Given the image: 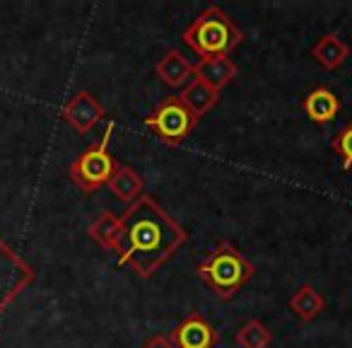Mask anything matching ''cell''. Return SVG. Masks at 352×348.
Here are the masks:
<instances>
[{"instance_id":"52a82bcc","label":"cell","mask_w":352,"mask_h":348,"mask_svg":"<svg viewBox=\"0 0 352 348\" xmlns=\"http://www.w3.org/2000/svg\"><path fill=\"white\" fill-rule=\"evenodd\" d=\"M176 348H212L217 343V331L201 312H191L171 331Z\"/></svg>"},{"instance_id":"9a60e30c","label":"cell","mask_w":352,"mask_h":348,"mask_svg":"<svg viewBox=\"0 0 352 348\" xmlns=\"http://www.w3.org/2000/svg\"><path fill=\"white\" fill-rule=\"evenodd\" d=\"M323 307H326L323 295L309 283H304L302 288L289 298V309H292L294 317L302 319V322H314V319L323 312Z\"/></svg>"},{"instance_id":"ba28073f","label":"cell","mask_w":352,"mask_h":348,"mask_svg":"<svg viewBox=\"0 0 352 348\" xmlns=\"http://www.w3.org/2000/svg\"><path fill=\"white\" fill-rule=\"evenodd\" d=\"M60 116H63L65 121H68L70 126H73L78 133H89L94 126H97L99 121H102L104 116H107V112H104L102 104H99L97 99H94V94L78 92L63 107Z\"/></svg>"},{"instance_id":"7c38bea8","label":"cell","mask_w":352,"mask_h":348,"mask_svg":"<svg viewBox=\"0 0 352 348\" xmlns=\"http://www.w3.org/2000/svg\"><path fill=\"white\" fill-rule=\"evenodd\" d=\"M340 112V99L331 92L328 88H316L307 94L304 99V114L314 123H328L338 116Z\"/></svg>"},{"instance_id":"8992f818","label":"cell","mask_w":352,"mask_h":348,"mask_svg":"<svg viewBox=\"0 0 352 348\" xmlns=\"http://www.w3.org/2000/svg\"><path fill=\"white\" fill-rule=\"evenodd\" d=\"M32 278L34 274H32L30 264H25L20 254H15L0 240V314L32 283Z\"/></svg>"},{"instance_id":"4fadbf2b","label":"cell","mask_w":352,"mask_h":348,"mask_svg":"<svg viewBox=\"0 0 352 348\" xmlns=\"http://www.w3.org/2000/svg\"><path fill=\"white\" fill-rule=\"evenodd\" d=\"M179 99H182V102L188 107V112H191L193 116L201 121V119L206 116V114L217 104V99H220V92H215V90L208 88L206 83H201V80L193 78L191 83H188L186 88L182 90Z\"/></svg>"},{"instance_id":"7a4b0ae2","label":"cell","mask_w":352,"mask_h":348,"mask_svg":"<svg viewBox=\"0 0 352 348\" xmlns=\"http://www.w3.org/2000/svg\"><path fill=\"white\" fill-rule=\"evenodd\" d=\"M182 39L201 59H215L234 51L244 41V32L222 8L210 6L184 30Z\"/></svg>"},{"instance_id":"8fae6325","label":"cell","mask_w":352,"mask_h":348,"mask_svg":"<svg viewBox=\"0 0 352 348\" xmlns=\"http://www.w3.org/2000/svg\"><path fill=\"white\" fill-rule=\"evenodd\" d=\"M109 189H111V194L118 198L121 203H135L138 198L142 196V189H145V182H142V177L138 174L133 167L128 165H116V172H113V177L109 179Z\"/></svg>"},{"instance_id":"ac0fdd59","label":"cell","mask_w":352,"mask_h":348,"mask_svg":"<svg viewBox=\"0 0 352 348\" xmlns=\"http://www.w3.org/2000/svg\"><path fill=\"white\" fill-rule=\"evenodd\" d=\"M333 147H336V152L342 157V165H345L347 170H352V121L336 136Z\"/></svg>"},{"instance_id":"5bb4252c","label":"cell","mask_w":352,"mask_h":348,"mask_svg":"<svg viewBox=\"0 0 352 348\" xmlns=\"http://www.w3.org/2000/svg\"><path fill=\"white\" fill-rule=\"evenodd\" d=\"M89 237H92L97 245H102L104 249L118 252L121 245V218L113 216L111 211H104L89 223Z\"/></svg>"},{"instance_id":"5b68a950","label":"cell","mask_w":352,"mask_h":348,"mask_svg":"<svg viewBox=\"0 0 352 348\" xmlns=\"http://www.w3.org/2000/svg\"><path fill=\"white\" fill-rule=\"evenodd\" d=\"M142 123L150 131H155V136L166 145H179L196 128L198 119L188 112V107L179 97H166Z\"/></svg>"},{"instance_id":"30bf717a","label":"cell","mask_w":352,"mask_h":348,"mask_svg":"<svg viewBox=\"0 0 352 348\" xmlns=\"http://www.w3.org/2000/svg\"><path fill=\"white\" fill-rule=\"evenodd\" d=\"M155 73L166 88L171 90H184L193 80V65L186 61L182 51L169 49L155 65Z\"/></svg>"},{"instance_id":"6da1fadb","label":"cell","mask_w":352,"mask_h":348,"mask_svg":"<svg viewBox=\"0 0 352 348\" xmlns=\"http://www.w3.org/2000/svg\"><path fill=\"white\" fill-rule=\"evenodd\" d=\"M186 240V230L150 194H142L121 216L118 266H133L138 276L152 278Z\"/></svg>"},{"instance_id":"277c9868","label":"cell","mask_w":352,"mask_h":348,"mask_svg":"<svg viewBox=\"0 0 352 348\" xmlns=\"http://www.w3.org/2000/svg\"><path fill=\"white\" fill-rule=\"evenodd\" d=\"M111 133H113V123H109L102 141H99L97 145L80 152L73 165H70V177H73V182L78 184L82 192H97L99 187L109 184V179H111L113 172H116V162H113L111 152H109Z\"/></svg>"},{"instance_id":"e0dca14e","label":"cell","mask_w":352,"mask_h":348,"mask_svg":"<svg viewBox=\"0 0 352 348\" xmlns=\"http://www.w3.org/2000/svg\"><path fill=\"white\" fill-rule=\"evenodd\" d=\"M239 348H268L273 343V331L261 319H249L234 336Z\"/></svg>"},{"instance_id":"d6986e66","label":"cell","mask_w":352,"mask_h":348,"mask_svg":"<svg viewBox=\"0 0 352 348\" xmlns=\"http://www.w3.org/2000/svg\"><path fill=\"white\" fill-rule=\"evenodd\" d=\"M142 348H176V343L171 338V334H155V336L142 343Z\"/></svg>"},{"instance_id":"9c48e42d","label":"cell","mask_w":352,"mask_h":348,"mask_svg":"<svg viewBox=\"0 0 352 348\" xmlns=\"http://www.w3.org/2000/svg\"><path fill=\"white\" fill-rule=\"evenodd\" d=\"M236 63L230 56H215V59H201L193 65V78L206 83L215 92H222L232 80L236 78Z\"/></svg>"},{"instance_id":"3957f363","label":"cell","mask_w":352,"mask_h":348,"mask_svg":"<svg viewBox=\"0 0 352 348\" xmlns=\"http://www.w3.org/2000/svg\"><path fill=\"white\" fill-rule=\"evenodd\" d=\"M254 276L251 261L232 242H220L203 264H198V278L206 280L220 300H232Z\"/></svg>"},{"instance_id":"2e32d148","label":"cell","mask_w":352,"mask_h":348,"mask_svg":"<svg viewBox=\"0 0 352 348\" xmlns=\"http://www.w3.org/2000/svg\"><path fill=\"white\" fill-rule=\"evenodd\" d=\"M347 44L338 34H323L311 49V56L323 65L326 70H338L347 59Z\"/></svg>"}]
</instances>
